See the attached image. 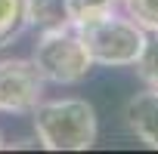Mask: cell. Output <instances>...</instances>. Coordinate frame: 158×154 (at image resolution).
Wrapping results in <instances>:
<instances>
[{"instance_id": "6da1fadb", "label": "cell", "mask_w": 158, "mask_h": 154, "mask_svg": "<svg viewBox=\"0 0 158 154\" xmlns=\"http://www.w3.org/2000/svg\"><path fill=\"white\" fill-rule=\"evenodd\" d=\"M31 120H34V136L47 151H87L96 145L99 136L96 108L77 96L44 99L31 111Z\"/></svg>"}, {"instance_id": "7a4b0ae2", "label": "cell", "mask_w": 158, "mask_h": 154, "mask_svg": "<svg viewBox=\"0 0 158 154\" xmlns=\"http://www.w3.org/2000/svg\"><path fill=\"white\" fill-rule=\"evenodd\" d=\"M31 62L40 71V77L53 87H77L93 71V59L74 25L56 28V31H40Z\"/></svg>"}, {"instance_id": "3957f363", "label": "cell", "mask_w": 158, "mask_h": 154, "mask_svg": "<svg viewBox=\"0 0 158 154\" xmlns=\"http://www.w3.org/2000/svg\"><path fill=\"white\" fill-rule=\"evenodd\" d=\"M81 34L93 65H102V68H133V62L139 59L143 46H146V34L130 16H124L121 10L118 13H109L96 22H87L77 28Z\"/></svg>"}, {"instance_id": "277c9868", "label": "cell", "mask_w": 158, "mask_h": 154, "mask_svg": "<svg viewBox=\"0 0 158 154\" xmlns=\"http://www.w3.org/2000/svg\"><path fill=\"white\" fill-rule=\"evenodd\" d=\"M47 93V80L31 59H0V114H31Z\"/></svg>"}, {"instance_id": "5b68a950", "label": "cell", "mask_w": 158, "mask_h": 154, "mask_svg": "<svg viewBox=\"0 0 158 154\" xmlns=\"http://www.w3.org/2000/svg\"><path fill=\"white\" fill-rule=\"evenodd\" d=\"M124 123H127L130 136H136L146 148L158 151V90L155 87H146L143 93L127 99Z\"/></svg>"}, {"instance_id": "8992f818", "label": "cell", "mask_w": 158, "mask_h": 154, "mask_svg": "<svg viewBox=\"0 0 158 154\" xmlns=\"http://www.w3.org/2000/svg\"><path fill=\"white\" fill-rule=\"evenodd\" d=\"M25 22L37 31H56L71 25L68 0H25Z\"/></svg>"}, {"instance_id": "52a82bcc", "label": "cell", "mask_w": 158, "mask_h": 154, "mask_svg": "<svg viewBox=\"0 0 158 154\" xmlns=\"http://www.w3.org/2000/svg\"><path fill=\"white\" fill-rule=\"evenodd\" d=\"M25 28V0H0V49L19 40Z\"/></svg>"}, {"instance_id": "ba28073f", "label": "cell", "mask_w": 158, "mask_h": 154, "mask_svg": "<svg viewBox=\"0 0 158 154\" xmlns=\"http://www.w3.org/2000/svg\"><path fill=\"white\" fill-rule=\"evenodd\" d=\"M68 10H71V25L81 28V25L96 22L109 13H118L121 0H68Z\"/></svg>"}, {"instance_id": "9c48e42d", "label": "cell", "mask_w": 158, "mask_h": 154, "mask_svg": "<svg viewBox=\"0 0 158 154\" xmlns=\"http://www.w3.org/2000/svg\"><path fill=\"white\" fill-rule=\"evenodd\" d=\"M133 68H136V77L146 87H155L158 90V31H149L146 34V46H143L139 59L133 62Z\"/></svg>"}, {"instance_id": "30bf717a", "label": "cell", "mask_w": 158, "mask_h": 154, "mask_svg": "<svg viewBox=\"0 0 158 154\" xmlns=\"http://www.w3.org/2000/svg\"><path fill=\"white\" fill-rule=\"evenodd\" d=\"M121 13L130 16L143 31H158V0H121Z\"/></svg>"}, {"instance_id": "8fae6325", "label": "cell", "mask_w": 158, "mask_h": 154, "mask_svg": "<svg viewBox=\"0 0 158 154\" xmlns=\"http://www.w3.org/2000/svg\"><path fill=\"white\" fill-rule=\"evenodd\" d=\"M0 148H6V139H3V129H0Z\"/></svg>"}]
</instances>
